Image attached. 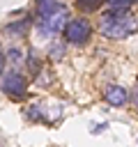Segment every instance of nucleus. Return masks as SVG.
Wrapping results in <instances>:
<instances>
[{
	"label": "nucleus",
	"mask_w": 138,
	"mask_h": 147,
	"mask_svg": "<svg viewBox=\"0 0 138 147\" xmlns=\"http://www.w3.org/2000/svg\"><path fill=\"white\" fill-rule=\"evenodd\" d=\"M87 37H90V23L85 18H74L67 23L64 39L69 44H83V41H87Z\"/></svg>",
	"instance_id": "7ed1b4c3"
},
{
	"label": "nucleus",
	"mask_w": 138,
	"mask_h": 147,
	"mask_svg": "<svg viewBox=\"0 0 138 147\" xmlns=\"http://www.w3.org/2000/svg\"><path fill=\"white\" fill-rule=\"evenodd\" d=\"M28 28H30V18H23V21H16V23L5 25V32H7V34H16V37H21Z\"/></svg>",
	"instance_id": "423d86ee"
},
{
	"label": "nucleus",
	"mask_w": 138,
	"mask_h": 147,
	"mask_svg": "<svg viewBox=\"0 0 138 147\" xmlns=\"http://www.w3.org/2000/svg\"><path fill=\"white\" fill-rule=\"evenodd\" d=\"M131 101H133V106H136V108H138V87H136V90H133V94H131Z\"/></svg>",
	"instance_id": "ddd939ff"
},
{
	"label": "nucleus",
	"mask_w": 138,
	"mask_h": 147,
	"mask_svg": "<svg viewBox=\"0 0 138 147\" xmlns=\"http://www.w3.org/2000/svg\"><path fill=\"white\" fill-rule=\"evenodd\" d=\"M5 62H7V55H5V51H2V46H0V74L5 71Z\"/></svg>",
	"instance_id": "f8f14e48"
},
{
	"label": "nucleus",
	"mask_w": 138,
	"mask_h": 147,
	"mask_svg": "<svg viewBox=\"0 0 138 147\" xmlns=\"http://www.w3.org/2000/svg\"><path fill=\"white\" fill-rule=\"evenodd\" d=\"M9 60H12V62H21V51H18V48H12V51H9Z\"/></svg>",
	"instance_id": "9b49d317"
},
{
	"label": "nucleus",
	"mask_w": 138,
	"mask_h": 147,
	"mask_svg": "<svg viewBox=\"0 0 138 147\" xmlns=\"http://www.w3.org/2000/svg\"><path fill=\"white\" fill-rule=\"evenodd\" d=\"M99 30L110 37V39H124L133 32H138V18L126 14V11H108V14H101L99 18Z\"/></svg>",
	"instance_id": "f257e3e1"
},
{
	"label": "nucleus",
	"mask_w": 138,
	"mask_h": 147,
	"mask_svg": "<svg viewBox=\"0 0 138 147\" xmlns=\"http://www.w3.org/2000/svg\"><path fill=\"white\" fill-rule=\"evenodd\" d=\"M0 87L5 94H12V96H23L25 94V78L21 74H5L2 80H0Z\"/></svg>",
	"instance_id": "20e7f679"
},
{
	"label": "nucleus",
	"mask_w": 138,
	"mask_h": 147,
	"mask_svg": "<svg viewBox=\"0 0 138 147\" xmlns=\"http://www.w3.org/2000/svg\"><path fill=\"white\" fill-rule=\"evenodd\" d=\"M55 7H57V5H55V0H39V5H37V14H39L41 18H46Z\"/></svg>",
	"instance_id": "0eeeda50"
},
{
	"label": "nucleus",
	"mask_w": 138,
	"mask_h": 147,
	"mask_svg": "<svg viewBox=\"0 0 138 147\" xmlns=\"http://www.w3.org/2000/svg\"><path fill=\"white\" fill-rule=\"evenodd\" d=\"M62 53H64V44H57V46L51 48V57H53V60H60Z\"/></svg>",
	"instance_id": "9d476101"
},
{
	"label": "nucleus",
	"mask_w": 138,
	"mask_h": 147,
	"mask_svg": "<svg viewBox=\"0 0 138 147\" xmlns=\"http://www.w3.org/2000/svg\"><path fill=\"white\" fill-rule=\"evenodd\" d=\"M103 2H106V5H110V7H113V9H117V11H126L136 0H103Z\"/></svg>",
	"instance_id": "6e6552de"
},
{
	"label": "nucleus",
	"mask_w": 138,
	"mask_h": 147,
	"mask_svg": "<svg viewBox=\"0 0 138 147\" xmlns=\"http://www.w3.org/2000/svg\"><path fill=\"white\" fill-rule=\"evenodd\" d=\"M67 18H69L67 7H55V9L41 21V32H46V34H55V32L64 30V28H67V25H64Z\"/></svg>",
	"instance_id": "f03ea898"
},
{
	"label": "nucleus",
	"mask_w": 138,
	"mask_h": 147,
	"mask_svg": "<svg viewBox=\"0 0 138 147\" xmlns=\"http://www.w3.org/2000/svg\"><path fill=\"white\" fill-rule=\"evenodd\" d=\"M76 5H78V9H83V11H94V9L101 5V0H76Z\"/></svg>",
	"instance_id": "1a4fd4ad"
},
{
	"label": "nucleus",
	"mask_w": 138,
	"mask_h": 147,
	"mask_svg": "<svg viewBox=\"0 0 138 147\" xmlns=\"http://www.w3.org/2000/svg\"><path fill=\"white\" fill-rule=\"evenodd\" d=\"M103 99H106L110 106H124V103L129 101V94H126V90L120 87V85H108L106 92H103Z\"/></svg>",
	"instance_id": "39448f33"
}]
</instances>
